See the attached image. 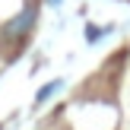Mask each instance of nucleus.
I'll return each mask as SVG.
<instances>
[{
  "label": "nucleus",
  "instance_id": "nucleus-2",
  "mask_svg": "<svg viewBox=\"0 0 130 130\" xmlns=\"http://www.w3.org/2000/svg\"><path fill=\"white\" fill-rule=\"evenodd\" d=\"M60 86H63L60 79H51V83H44V86H41V89H38V92H35V108L48 105V102H51V95H54V92H57V89H60Z\"/></svg>",
  "mask_w": 130,
  "mask_h": 130
},
{
  "label": "nucleus",
  "instance_id": "nucleus-3",
  "mask_svg": "<svg viewBox=\"0 0 130 130\" xmlns=\"http://www.w3.org/2000/svg\"><path fill=\"white\" fill-rule=\"evenodd\" d=\"M99 38H102V32L92 29V25H86V41H99Z\"/></svg>",
  "mask_w": 130,
  "mask_h": 130
},
{
  "label": "nucleus",
  "instance_id": "nucleus-1",
  "mask_svg": "<svg viewBox=\"0 0 130 130\" xmlns=\"http://www.w3.org/2000/svg\"><path fill=\"white\" fill-rule=\"evenodd\" d=\"M35 22H38V10L35 6H22V10L3 25V35L13 38V41H19V38H25L32 29H35Z\"/></svg>",
  "mask_w": 130,
  "mask_h": 130
},
{
  "label": "nucleus",
  "instance_id": "nucleus-4",
  "mask_svg": "<svg viewBox=\"0 0 130 130\" xmlns=\"http://www.w3.org/2000/svg\"><path fill=\"white\" fill-rule=\"evenodd\" d=\"M44 3H51V6H57V3H60V0H44Z\"/></svg>",
  "mask_w": 130,
  "mask_h": 130
}]
</instances>
